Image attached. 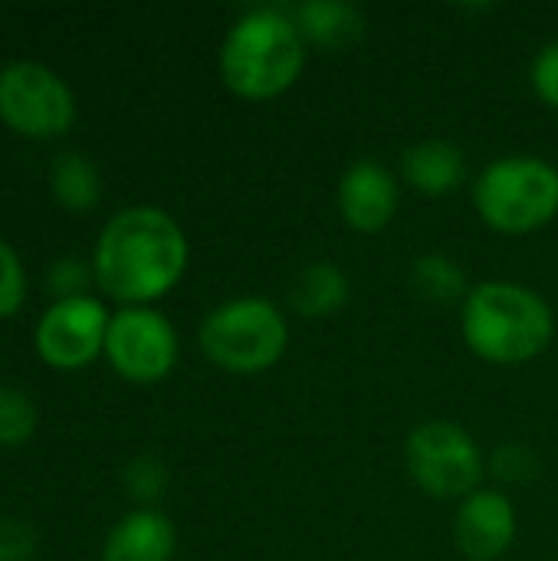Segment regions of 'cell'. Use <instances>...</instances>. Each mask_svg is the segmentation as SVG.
Listing matches in <instances>:
<instances>
[{"label": "cell", "instance_id": "cell-17", "mask_svg": "<svg viewBox=\"0 0 558 561\" xmlns=\"http://www.w3.org/2000/svg\"><path fill=\"white\" fill-rule=\"evenodd\" d=\"M408 283L411 289L424 299V302H434V306H451V302H460L467 299V293L474 289L467 283V273L460 270V263L447 253H424L411 263V273H408Z\"/></svg>", "mask_w": 558, "mask_h": 561}, {"label": "cell", "instance_id": "cell-12", "mask_svg": "<svg viewBox=\"0 0 558 561\" xmlns=\"http://www.w3.org/2000/svg\"><path fill=\"white\" fill-rule=\"evenodd\" d=\"M174 549V523L155 506H138L109 529L102 542V561H171Z\"/></svg>", "mask_w": 558, "mask_h": 561}, {"label": "cell", "instance_id": "cell-6", "mask_svg": "<svg viewBox=\"0 0 558 561\" xmlns=\"http://www.w3.org/2000/svg\"><path fill=\"white\" fill-rule=\"evenodd\" d=\"M405 467L414 486L434 500H467L487 473L480 444L454 421H421L405 440Z\"/></svg>", "mask_w": 558, "mask_h": 561}, {"label": "cell", "instance_id": "cell-19", "mask_svg": "<svg viewBox=\"0 0 558 561\" xmlns=\"http://www.w3.org/2000/svg\"><path fill=\"white\" fill-rule=\"evenodd\" d=\"M122 483H125V490H128V496H132L135 503L151 506V503H158V500L164 496V490H168V467H164L158 457L141 454V457H135V460L125 467Z\"/></svg>", "mask_w": 558, "mask_h": 561}, {"label": "cell", "instance_id": "cell-9", "mask_svg": "<svg viewBox=\"0 0 558 561\" xmlns=\"http://www.w3.org/2000/svg\"><path fill=\"white\" fill-rule=\"evenodd\" d=\"M112 312L95 296L56 299L33 329V348L56 371H79L105 355Z\"/></svg>", "mask_w": 558, "mask_h": 561}, {"label": "cell", "instance_id": "cell-16", "mask_svg": "<svg viewBox=\"0 0 558 561\" xmlns=\"http://www.w3.org/2000/svg\"><path fill=\"white\" fill-rule=\"evenodd\" d=\"M49 187L59 207L69 214H89L102 197V174L82 151H59L49 168Z\"/></svg>", "mask_w": 558, "mask_h": 561}, {"label": "cell", "instance_id": "cell-14", "mask_svg": "<svg viewBox=\"0 0 558 561\" xmlns=\"http://www.w3.org/2000/svg\"><path fill=\"white\" fill-rule=\"evenodd\" d=\"M352 299V279L342 266L329 260H312L306 263L286 293V302L296 316L303 319H329Z\"/></svg>", "mask_w": 558, "mask_h": 561}, {"label": "cell", "instance_id": "cell-23", "mask_svg": "<svg viewBox=\"0 0 558 561\" xmlns=\"http://www.w3.org/2000/svg\"><path fill=\"white\" fill-rule=\"evenodd\" d=\"M39 533L26 519L0 516V561H30L36 556Z\"/></svg>", "mask_w": 558, "mask_h": 561}, {"label": "cell", "instance_id": "cell-11", "mask_svg": "<svg viewBox=\"0 0 558 561\" xmlns=\"http://www.w3.org/2000/svg\"><path fill=\"white\" fill-rule=\"evenodd\" d=\"M398 178L375 158H362L339 178V217L355 233H382L398 217Z\"/></svg>", "mask_w": 558, "mask_h": 561}, {"label": "cell", "instance_id": "cell-15", "mask_svg": "<svg viewBox=\"0 0 558 561\" xmlns=\"http://www.w3.org/2000/svg\"><path fill=\"white\" fill-rule=\"evenodd\" d=\"M293 20L309 46L319 49H342L365 36L368 20L355 3L345 0H306L293 7Z\"/></svg>", "mask_w": 558, "mask_h": 561}, {"label": "cell", "instance_id": "cell-1", "mask_svg": "<svg viewBox=\"0 0 558 561\" xmlns=\"http://www.w3.org/2000/svg\"><path fill=\"white\" fill-rule=\"evenodd\" d=\"M187 260L191 247L181 224L155 204H135L102 227L92 273L109 299L122 306H151L181 283Z\"/></svg>", "mask_w": 558, "mask_h": 561}, {"label": "cell", "instance_id": "cell-13", "mask_svg": "<svg viewBox=\"0 0 558 561\" xmlns=\"http://www.w3.org/2000/svg\"><path fill=\"white\" fill-rule=\"evenodd\" d=\"M401 178L424 197H444L464 184L467 158L447 138H424L401 154Z\"/></svg>", "mask_w": 558, "mask_h": 561}, {"label": "cell", "instance_id": "cell-3", "mask_svg": "<svg viewBox=\"0 0 558 561\" xmlns=\"http://www.w3.org/2000/svg\"><path fill=\"white\" fill-rule=\"evenodd\" d=\"M467 348L490 365H526L539 358L556 335L553 306L513 279L477 283L460 306Z\"/></svg>", "mask_w": 558, "mask_h": 561}, {"label": "cell", "instance_id": "cell-22", "mask_svg": "<svg viewBox=\"0 0 558 561\" xmlns=\"http://www.w3.org/2000/svg\"><path fill=\"white\" fill-rule=\"evenodd\" d=\"M49 289L59 296V299H72V296H89L86 286L95 279L92 266H86L79 256H59L53 266H49Z\"/></svg>", "mask_w": 558, "mask_h": 561}, {"label": "cell", "instance_id": "cell-24", "mask_svg": "<svg viewBox=\"0 0 558 561\" xmlns=\"http://www.w3.org/2000/svg\"><path fill=\"white\" fill-rule=\"evenodd\" d=\"M529 82H533V92L539 95V102H546L549 108L558 112V39L546 43L536 53L533 69H529Z\"/></svg>", "mask_w": 558, "mask_h": 561}, {"label": "cell", "instance_id": "cell-7", "mask_svg": "<svg viewBox=\"0 0 558 561\" xmlns=\"http://www.w3.org/2000/svg\"><path fill=\"white\" fill-rule=\"evenodd\" d=\"M0 122L23 138H59L76 122V95L43 62H7L0 69Z\"/></svg>", "mask_w": 558, "mask_h": 561}, {"label": "cell", "instance_id": "cell-4", "mask_svg": "<svg viewBox=\"0 0 558 561\" xmlns=\"http://www.w3.org/2000/svg\"><path fill=\"white\" fill-rule=\"evenodd\" d=\"M474 207L503 237L543 230L558 217V168L539 154L497 158L474 184Z\"/></svg>", "mask_w": 558, "mask_h": 561}, {"label": "cell", "instance_id": "cell-2", "mask_svg": "<svg viewBox=\"0 0 558 561\" xmlns=\"http://www.w3.org/2000/svg\"><path fill=\"white\" fill-rule=\"evenodd\" d=\"M309 43L303 39L293 10L253 7L227 30L217 56L224 85L247 102H270L289 92L306 66Z\"/></svg>", "mask_w": 558, "mask_h": 561}, {"label": "cell", "instance_id": "cell-21", "mask_svg": "<svg viewBox=\"0 0 558 561\" xmlns=\"http://www.w3.org/2000/svg\"><path fill=\"white\" fill-rule=\"evenodd\" d=\"M493 473L506 483H529L543 473L539 457L526 447V444H500V450L493 454Z\"/></svg>", "mask_w": 558, "mask_h": 561}, {"label": "cell", "instance_id": "cell-18", "mask_svg": "<svg viewBox=\"0 0 558 561\" xmlns=\"http://www.w3.org/2000/svg\"><path fill=\"white\" fill-rule=\"evenodd\" d=\"M36 404L16 385H0V447H23L36 434Z\"/></svg>", "mask_w": 558, "mask_h": 561}, {"label": "cell", "instance_id": "cell-5", "mask_svg": "<svg viewBox=\"0 0 558 561\" xmlns=\"http://www.w3.org/2000/svg\"><path fill=\"white\" fill-rule=\"evenodd\" d=\"M204 358L227 375H263L289 348L286 312L260 296L230 299L207 312L197 332Z\"/></svg>", "mask_w": 558, "mask_h": 561}, {"label": "cell", "instance_id": "cell-8", "mask_svg": "<svg viewBox=\"0 0 558 561\" xmlns=\"http://www.w3.org/2000/svg\"><path fill=\"white\" fill-rule=\"evenodd\" d=\"M105 358L132 385H155L178 365V332L151 306H122L112 312Z\"/></svg>", "mask_w": 558, "mask_h": 561}, {"label": "cell", "instance_id": "cell-20", "mask_svg": "<svg viewBox=\"0 0 558 561\" xmlns=\"http://www.w3.org/2000/svg\"><path fill=\"white\" fill-rule=\"evenodd\" d=\"M26 302V270L20 253L0 240V319L16 316V309Z\"/></svg>", "mask_w": 558, "mask_h": 561}, {"label": "cell", "instance_id": "cell-10", "mask_svg": "<svg viewBox=\"0 0 558 561\" xmlns=\"http://www.w3.org/2000/svg\"><path fill=\"white\" fill-rule=\"evenodd\" d=\"M520 516L506 493L477 490L460 500L454 516V546L467 561H500L516 542Z\"/></svg>", "mask_w": 558, "mask_h": 561}]
</instances>
